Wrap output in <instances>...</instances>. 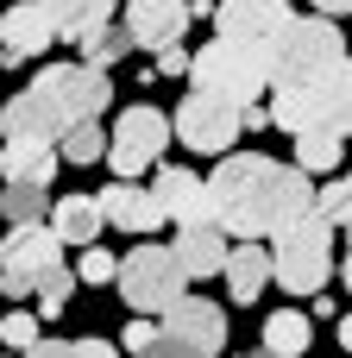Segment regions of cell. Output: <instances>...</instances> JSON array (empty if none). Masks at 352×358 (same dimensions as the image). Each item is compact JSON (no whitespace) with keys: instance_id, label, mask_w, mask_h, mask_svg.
Masks as SVG:
<instances>
[{"instance_id":"obj_7","label":"cell","mask_w":352,"mask_h":358,"mask_svg":"<svg viewBox=\"0 0 352 358\" xmlns=\"http://www.w3.org/2000/svg\"><path fill=\"white\" fill-rule=\"evenodd\" d=\"M340 57H346V31H340V19L309 13V19H296V25L283 31V44L271 50V88L302 82V76H315V69H334Z\"/></svg>"},{"instance_id":"obj_21","label":"cell","mask_w":352,"mask_h":358,"mask_svg":"<svg viewBox=\"0 0 352 358\" xmlns=\"http://www.w3.org/2000/svg\"><path fill=\"white\" fill-rule=\"evenodd\" d=\"M44 6H50V19L63 25V38L88 44L94 31H107V25H113V6H120V0H44Z\"/></svg>"},{"instance_id":"obj_6","label":"cell","mask_w":352,"mask_h":358,"mask_svg":"<svg viewBox=\"0 0 352 358\" xmlns=\"http://www.w3.org/2000/svg\"><path fill=\"white\" fill-rule=\"evenodd\" d=\"M120 296L132 315H170L183 296H189V271L176 258V245H139L120 258Z\"/></svg>"},{"instance_id":"obj_8","label":"cell","mask_w":352,"mask_h":358,"mask_svg":"<svg viewBox=\"0 0 352 358\" xmlns=\"http://www.w3.org/2000/svg\"><path fill=\"white\" fill-rule=\"evenodd\" d=\"M239 132H246V107H233V101H214V94H189V101H176V138L189 145V151H214V157H227L233 145H239Z\"/></svg>"},{"instance_id":"obj_2","label":"cell","mask_w":352,"mask_h":358,"mask_svg":"<svg viewBox=\"0 0 352 358\" xmlns=\"http://www.w3.org/2000/svg\"><path fill=\"white\" fill-rule=\"evenodd\" d=\"M107 101H113L107 69H94V63H50V69H38V76L6 101V132H44V138H63L69 126L101 120Z\"/></svg>"},{"instance_id":"obj_20","label":"cell","mask_w":352,"mask_h":358,"mask_svg":"<svg viewBox=\"0 0 352 358\" xmlns=\"http://www.w3.org/2000/svg\"><path fill=\"white\" fill-rule=\"evenodd\" d=\"M57 138L44 132H6V176H25V182H50L57 176Z\"/></svg>"},{"instance_id":"obj_19","label":"cell","mask_w":352,"mask_h":358,"mask_svg":"<svg viewBox=\"0 0 352 358\" xmlns=\"http://www.w3.org/2000/svg\"><path fill=\"white\" fill-rule=\"evenodd\" d=\"M50 227L63 233V245H94L101 227H107V201H101V195H57Z\"/></svg>"},{"instance_id":"obj_5","label":"cell","mask_w":352,"mask_h":358,"mask_svg":"<svg viewBox=\"0 0 352 358\" xmlns=\"http://www.w3.org/2000/svg\"><path fill=\"white\" fill-rule=\"evenodd\" d=\"M271 258H277V283L290 296H321L334 277V220L321 208H309L302 220H290L271 239Z\"/></svg>"},{"instance_id":"obj_37","label":"cell","mask_w":352,"mask_h":358,"mask_svg":"<svg viewBox=\"0 0 352 358\" xmlns=\"http://www.w3.org/2000/svg\"><path fill=\"white\" fill-rule=\"evenodd\" d=\"M315 13H328V19H346L352 0H315Z\"/></svg>"},{"instance_id":"obj_3","label":"cell","mask_w":352,"mask_h":358,"mask_svg":"<svg viewBox=\"0 0 352 358\" xmlns=\"http://www.w3.org/2000/svg\"><path fill=\"white\" fill-rule=\"evenodd\" d=\"M271 120L283 132H352V57H340L334 69H315L302 82L271 88Z\"/></svg>"},{"instance_id":"obj_9","label":"cell","mask_w":352,"mask_h":358,"mask_svg":"<svg viewBox=\"0 0 352 358\" xmlns=\"http://www.w3.org/2000/svg\"><path fill=\"white\" fill-rule=\"evenodd\" d=\"M57 245H63V233H57L50 220L6 227V264H0V283H6L13 302H19V296H38V277L57 264Z\"/></svg>"},{"instance_id":"obj_13","label":"cell","mask_w":352,"mask_h":358,"mask_svg":"<svg viewBox=\"0 0 352 358\" xmlns=\"http://www.w3.org/2000/svg\"><path fill=\"white\" fill-rule=\"evenodd\" d=\"M195 19V0H126V31L139 38V50H164V44H183Z\"/></svg>"},{"instance_id":"obj_31","label":"cell","mask_w":352,"mask_h":358,"mask_svg":"<svg viewBox=\"0 0 352 358\" xmlns=\"http://www.w3.org/2000/svg\"><path fill=\"white\" fill-rule=\"evenodd\" d=\"M157 340H164V321H151V315H139V321L120 334V346H126V352H151Z\"/></svg>"},{"instance_id":"obj_40","label":"cell","mask_w":352,"mask_h":358,"mask_svg":"<svg viewBox=\"0 0 352 358\" xmlns=\"http://www.w3.org/2000/svg\"><path fill=\"white\" fill-rule=\"evenodd\" d=\"M246 358H277V352H271V346H252V352H246Z\"/></svg>"},{"instance_id":"obj_38","label":"cell","mask_w":352,"mask_h":358,"mask_svg":"<svg viewBox=\"0 0 352 358\" xmlns=\"http://www.w3.org/2000/svg\"><path fill=\"white\" fill-rule=\"evenodd\" d=\"M340 346L352 352V315H340Z\"/></svg>"},{"instance_id":"obj_18","label":"cell","mask_w":352,"mask_h":358,"mask_svg":"<svg viewBox=\"0 0 352 358\" xmlns=\"http://www.w3.org/2000/svg\"><path fill=\"white\" fill-rule=\"evenodd\" d=\"M265 283H277V258H271V252H258V239L233 245V258H227V296H233V302H252V308H258Z\"/></svg>"},{"instance_id":"obj_16","label":"cell","mask_w":352,"mask_h":358,"mask_svg":"<svg viewBox=\"0 0 352 358\" xmlns=\"http://www.w3.org/2000/svg\"><path fill=\"white\" fill-rule=\"evenodd\" d=\"M164 334H176V340H189V346H202V352H227V308L220 302H202V296H183L170 315H164Z\"/></svg>"},{"instance_id":"obj_25","label":"cell","mask_w":352,"mask_h":358,"mask_svg":"<svg viewBox=\"0 0 352 358\" xmlns=\"http://www.w3.org/2000/svg\"><path fill=\"white\" fill-rule=\"evenodd\" d=\"M57 145H63V164H101V151H113V138L101 132V120H82V126H69Z\"/></svg>"},{"instance_id":"obj_23","label":"cell","mask_w":352,"mask_h":358,"mask_svg":"<svg viewBox=\"0 0 352 358\" xmlns=\"http://www.w3.org/2000/svg\"><path fill=\"white\" fill-rule=\"evenodd\" d=\"M265 346L277 358H302L315 346V327H309V315H296V308H277L271 321H265Z\"/></svg>"},{"instance_id":"obj_34","label":"cell","mask_w":352,"mask_h":358,"mask_svg":"<svg viewBox=\"0 0 352 358\" xmlns=\"http://www.w3.org/2000/svg\"><path fill=\"white\" fill-rule=\"evenodd\" d=\"M19 358H76V346L69 340H38L31 352H19Z\"/></svg>"},{"instance_id":"obj_36","label":"cell","mask_w":352,"mask_h":358,"mask_svg":"<svg viewBox=\"0 0 352 358\" xmlns=\"http://www.w3.org/2000/svg\"><path fill=\"white\" fill-rule=\"evenodd\" d=\"M246 126H252V132H265V126H277V120H271V107H258V101H252V107H246Z\"/></svg>"},{"instance_id":"obj_33","label":"cell","mask_w":352,"mask_h":358,"mask_svg":"<svg viewBox=\"0 0 352 358\" xmlns=\"http://www.w3.org/2000/svg\"><path fill=\"white\" fill-rule=\"evenodd\" d=\"M132 358H208L202 346H189V340H176V334H164L151 352H132Z\"/></svg>"},{"instance_id":"obj_30","label":"cell","mask_w":352,"mask_h":358,"mask_svg":"<svg viewBox=\"0 0 352 358\" xmlns=\"http://www.w3.org/2000/svg\"><path fill=\"white\" fill-rule=\"evenodd\" d=\"M189 69H195V50L189 44H164L151 57V76H189Z\"/></svg>"},{"instance_id":"obj_39","label":"cell","mask_w":352,"mask_h":358,"mask_svg":"<svg viewBox=\"0 0 352 358\" xmlns=\"http://www.w3.org/2000/svg\"><path fill=\"white\" fill-rule=\"evenodd\" d=\"M340 277H346V296H352V245H346V258H340Z\"/></svg>"},{"instance_id":"obj_12","label":"cell","mask_w":352,"mask_h":358,"mask_svg":"<svg viewBox=\"0 0 352 358\" xmlns=\"http://www.w3.org/2000/svg\"><path fill=\"white\" fill-rule=\"evenodd\" d=\"M57 38H63V25L50 19V6H44V0H19V6H6V25H0V44H6V50H0V63H6V69H19L25 57L50 50Z\"/></svg>"},{"instance_id":"obj_28","label":"cell","mask_w":352,"mask_h":358,"mask_svg":"<svg viewBox=\"0 0 352 358\" xmlns=\"http://www.w3.org/2000/svg\"><path fill=\"white\" fill-rule=\"evenodd\" d=\"M315 208L334 220V227H346L352 233V170H340V176H328V189L315 195Z\"/></svg>"},{"instance_id":"obj_24","label":"cell","mask_w":352,"mask_h":358,"mask_svg":"<svg viewBox=\"0 0 352 358\" xmlns=\"http://www.w3.org/2000/svg\"><path fill=\"white\" fill-rule=\"evenodd\" d=\"M296 164L309 176H340V132H296Z\"/></svg>"},{"instance_id":"obj_29","label":"cell","mask_w":352,"mask_h":358,"mask_svg":"<svg viewBox=\"0 0 352 358\" xmlns=\"http://www.w3.org/2000/svg\"><path fill=\"white\" fill-rule=\"evenodd\" d=\"M82 283H120V258L113 252H101V245H82Z\"/></svg>"},{"instance_id":"obj_10","label":"cell","mask_w":352,"mask_h":358,"mask_svg":"<svg viewBox=\"0 0 352 358\" xmlns=\"http://www.w3.org/2000/svg\"><path fill=\"white\" fill-rule=\"evenodd\" d=\"M176 138V120H164L157 107H126L120 120H113V151H107V164L120 170V176H139V170H151L157 164V151Z\"/></svg>"},{"instance_id":"obj_11","label":"cell","mask_w":352,"mask_h":358,"mask_svg":"<svg viewBox=\"0 0 352 358\" xmlns=\"http://www.w3.org/2000/svg\"><path fill=\"white\" fill-rule=\"evenodd\" d=\"M290 25H296L290 0H220L214 6V31L246 38V44H265V50H277Z\"/></svg>"},{"instance_id":"obj_17","label":"cell","mask_w":352,"mask_h":358,"mask_svg":"<svg viewBox=\"0 0 352 358\" xmlns=\"http://www.w3.org/2000/svg\"><path fill=\"white\" fill-rule=\"evenodd\" d=\"M107 227H120V233H151L157 220H170L164 214V201H157V189H139L132 176H120V182H107Z\"/></svg>"},{"instance_id":"obj_26","label":"cell","mask_w":352,"mask_h":358,"mask_svg":"<svg viewBox=\"0 0 352 358\" xmlns=\"http://www.w3.org/2000/svg\"><path fill=\"white\" fill-rule=\"evenodd\" d=\"M76 283H82V271H63V258H57V264H50V271L38 277V315H50V321H57V315L69 308Z\"/></svg>"},{"instance_id":"obj_22","label":"cell","mask_w":352,"mask_h":358,"mask_svg":"<svg viewBox=\"0 0 352 358\" xmlns=\"http://www.w3.org/2000/svg\"><path fill=\"white\" fill-rule=\"evenodd\" d=\"M0 208H6V227H25V220H50V182H25V176H6V195H0Z\"/></svg>"},{"instance_id":"obj_4","label":"cell","mask_w":352,"mask_h":358,"mask_svg":"<svg viewBox=\"0 0 352 358\" xmlns=\"http://www.w3.org/2000/svg\"><path fill=\"white\" fill-rule=\"evenodd\" d=\"M189 82L214 101H233V107H252L265 88H271V50L265 44H246V38H227L214 31L202 50H195V69Z\"/></svg>"},{"instance_id":"obj_15","label":"cell","mask_w":352,"mask_h":358,"mask_svg":"<svg viewBox=\"0 0 352 358\" xmlns=\"http://www.w3.org/2000/svg\"><path fill=\"white\" fill-rule=\"evenodd\" d=\"M176 258H183L189 283H202V277H227V258H233V233H227L220 220L183 227V233H176Z\"/></svg>"},{"instance_id":"obj_14","label":"cell","mask_w":352,"mask_h":358,"mask_svg":"<svg viewBox=\"0 0 352 358\" xmlns=\"http://www.w3.org/2000/svg\"><path fill=\"white\" fill-rule=\"evenodd\" d=\"M151 189H157V201H164V214H170L176 227H202V220H214V189H208L195 170H183V164H164Z\"/></svg>"},{"instance_id":"obj_27","label":"cell","mask_w":352,"mask_h":358,"mask_svg":"<svg viewBox=\"0 0 352 358\" xmlns=\"http://www.w3.org/2000/svg\"><path fill=\"white\" fill-rule=\"evenodd\" d=\"M126 50H139V38H132L126 25H107V31H94V38L82 44V57H88L94 69H113V63H120Z\"/></svg>"},{"instance_id":"obj_35","label":"cell","mask_w":352,"mask_h":358,"mask_svg":"<svg viewBox=\"0 0 352 358\" xmlns=\"http://www.w3.org/2000/svg\"><path fill=\"white\" fill-rule=\"evenodd\" d=\"M76 358H120L107 340H76Z\"/></svg>"},{"instance_id":"obj_32","label":"cell","mask_w":352,"mask_h":358,"mask_svg":"<svg viewBox=\"0 0 352 358\" xmlns=\"http://www.w3.org/2000/svg\"><path fill=\"white\" fill-rule=\"evenodd\" d=\"M6 346H13V352H31V346H38V321H31V315H6Z\"/></svg>"},{"instance_id":"obj_1","label":"cell","mask_w":352,"mask_h":358,"mask_svg":"<svg viewBox=\"0 0 352 358\" xmlns=\"http://www.w3.org/2000/svg\"><path fill=\"white\" fill-rule=\"evenodd\" d=\"M208 189H214V220L233 239H277L321 195V189H309V170L302 164H277L265 151H227L214 164Z\"/></svg>"}]
</instances>
